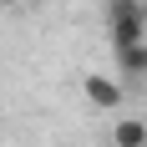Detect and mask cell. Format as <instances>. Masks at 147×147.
Segmentation results:
<instances>
[{"label":"cell","instance_id":"6da1fadb","mask_svg":"<svg viewBox=\"0 0 147 147\" xmlns=\"http://www.w3.org/2000/svg\"><path fill=\"white\" fill-rule=\"evenodd\" d=\"M107 30H112V46H137L142 41V0H107Z\"/></svg>","mask_w":147,"mask_h":147},{"label":"cell","instance_id":"7a4b0ae2","mask_svg":"<svg viewBox=\"0 0 147 147\" xmlns=\"http://www.w3.org/2000/svg\"><path fill=\"white\" fill-rule=\"evenodd\" d=\"M122 96H127V91H122V81H117V76H96V71L86 76V102H91V107L117 112V107H122Z\"/></svg>","mask_w":147,"mask_h":147},{"label":"cell","instance_id":"3957f363","mask_svg":"<svg viewBox=\"0 0 147 147\" xmlns=\"http://www.w3.org/2000/svg\"><path fill=\"white\" fill-rule=\"evenodd\" d=\"M117 66L127 71V81L147 76V41H137V46H117Z\"/></svg>","mask_w":147,"mask_h":147},{"label":"cell","instance_id":"277c9868","mask_svg":"<svg viewBox=\"0 0 147 147\" xmlns=\"http://www.w3.org/2000/svg\"><path fill=\"white\" fill-rule=\"evenodd\" d=\"M112 142L117 147H147V122L142 117H122L117 127H112Z\"/></svg>","mask_w":147,"mask_h":147},{"label":"cell","instance_id":"5b68a950","mask_svg":"<svg viewBox=\"0 0 147 147\" xmlns=\"http://www.w3.org/2000/svg\"><path fill=\"white\" fill-rule=\"evenodd\" d=\"M0 5H20V0H0Z\"/></svg>","mask_w":147,"mask_h":147},{"label":"cell","instance_id":"8992f818","mask_svg":"<svg viewBox=\"0 0 147 147\" xmlns=\"http://www.w3.org/2000/svg\"><path fill=\"white\" fill-rule=\"evenodd\" d=\"M142 20H147V0H142Z\"/></svg>","mask_w":147,"mask_h":147}]
</instances>
